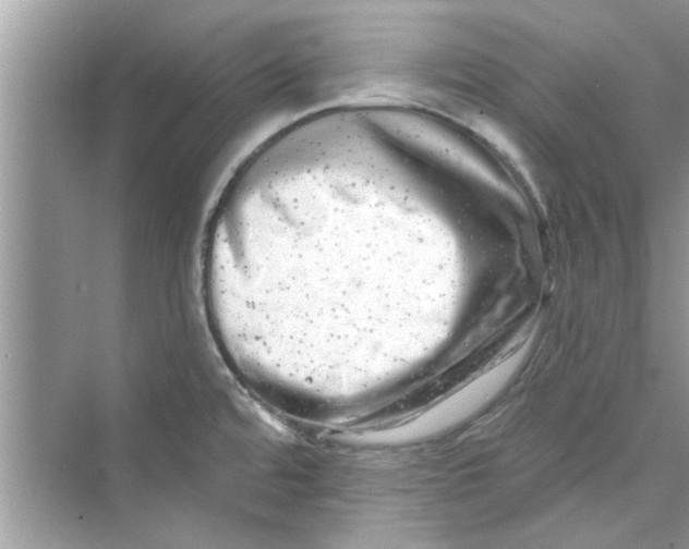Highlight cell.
<instances>
[{
    "label": "cell",
    "instance_id": "6da1fadb",
    "mask_svg": "<svg viewBox=\"0 0 689 549\" xmlns=\"http://www.w3.org/2000/svg\"><path fill=\"white\" fill-rule=\"evenodd\" d=\"M400 210L384 187L350 174L228 181L201 281L216 345L249 391L375 371Z\"/></svg>",
    "mask_w": 689,
    "mask_h": 549
}]
</instances>
